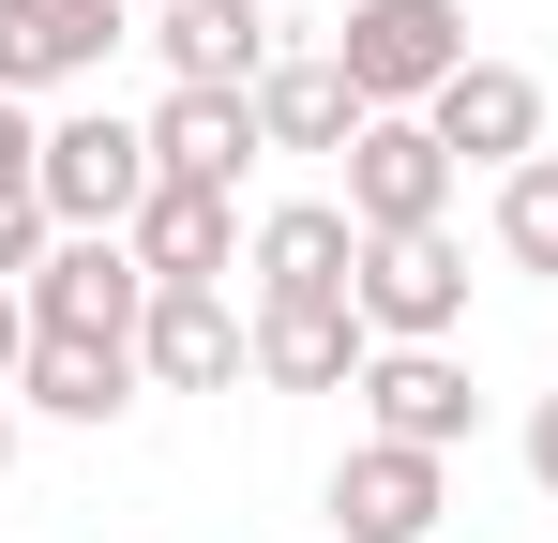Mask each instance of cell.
<instances>
[{
  "label": "cell",
  "mask_w": 558,
  "mask_h": 543,
  "mask_svg": "<svg viewBox=\"0 0 558 543\" xmlns=\"http://www.w3.org/2000/svg\"><path fill=\"white\" fill-rule=\"evenodd\" d=\"M332 61H348V90H363V106H438L483 46H468V0H348Z\"/></svg>",
  "instance_id": "6da1fadb"
},
{
  "label": "cell",
  "mask_w": 558,
  "mask_h": 543,
  "mask_svg": "<svg viewBox=\"0 0 558 543\" xmlns=\"http://www.w3.org/2000/svg\"><path fill=\"white\" fill-rule=\"evenodd\" d=\"M453 152H438V121H423V106H377L363 136H348V181H332V196H348V227H363V242H392V227H453Z\"/></svg>",
  "instance_id": "7a4b0ae2"
},
{
  "label": "cell",
  "mask_w": 558,
  "mask_h": 543,
  "mask_svg": "<svg viewBox=\"0 0 558 543\" xmlns=\"http://www.w3.org/2000/svg\"><path fill=\"white\" fill-rule=\"evenodd\" d=\"M348 302H363L377 348H453V333H468V242H453V227H392V242H363Z\"/></svg>",
  "instance_id": "3957f363"
},
{
  "label": "cell",
  "mask_w": 558,
  "mask_h": 543,
  "mask_svg": "<svg viewBox=\"0 0 558 543\" xmlns=\"http://www.w3.org/2000/svg\"><path fill=\"white\" fill-rule=\"evenodd\" d=\"M31 333H92V348H136L151 333V257L121 227H61L46 272H31Z\"/></svg>",
  "instance_id": "277c9868"
},
{
  "label": "cell",
  "mask_w": 558,
  "mask_h": 543,
  "mask_svg": "<svg viewBox=\"0 0 558 543\" xmlns=\"http://www.w3.org/2000/svg\"><path fill=\"white\" fill-rule=\"evenodd\" d=\"M151 121H121V106H61L46 121V212L61 227H136L151 212Z\"/></svg>",
  "instance_id": "5b68a950"
},
{
  "label": "cell",
  "mask_w": 558,
  "mask_h": 543,
  "mask_svg": "<svg viewBox=\"0 0 558 543\" xmlns=\"http://www.w3.org/2000/svg\"><path fill=\"white\" fill-rule=\"evenodd\" d=\"M348 393H363V438H408V452H468V423H483L468 348H377Z\"/></svg>",
  "instance_id": "8992f818"
},
{
  "label": "cell",
  "mask_w": 558,
  "mask_h": 543,
  "mask_svg": "<svg viewBox=\"0 0 558 543\" xmlns=\"http://www.w3.org/2000/svg\"><path fill=\"white\" fill-rule=\"evenodd\" d=\"M438 514H453V452L348 438V468H332V543H423Z\"/></svg>",
  "instance_id": "52a82bcc"
},
{
  "label": "cell",
  "mask_w": 558,
  "mask_h": 543,
  "mask_svg": "<svg viewBox=\"0 0 558 543\" xmlns=\"http://www.w3.org/2000/svg\"><path fill=\"white\" fill-rule=\"evenodd\" d=\"M136 31V0H0V90L31 106V90H76L106 76V46Z\"/></svg>",
  "instance_id": "ba28073f"
},
{
  "label": "cell",
  "mask_w": 558,
  "mask_h": 543,
  "mask_svg": "<svg viewBox=\"0 0 558 543\" xmlns=\"http://www.w3.org/2000/svg\"><path fill=\"white\" fill-rule=\"evenodd\" d=\"M423 121H438V152H453V167H483V181H513V167H529V152H544V76H529V61H468V76L438 90Z\"/></svg>",
  "instance_id": "9c48e42d"
},
{
  "label": "cell",
  "mask_w": 558,
  "mask_h": 543,
  "mask_svg": "<svg viewBox=\"0 0 558 543\" xmlns=\"http://www.w3.org/2000/svg\"><path fill=\"white\" fill-rule=\"evenodd\" d=\"M242 272H257V302H348V272H363V227H348V196H287L242 227Z\"/></svg>",
  "instance_id": "30bf717a"
},
{
  "label": "cell",
  "mask_w": 558,
  "mask_h": 543,
  "mask_svg": "<svg viewBox=\"0 0 558 543\" xmlns=\"http://www.w3.org/2000/svg\"><path fill=\"white\" fill-rule=\"evenodd\" d=\"M136 362H151L167 393H242V377H257V317H242L227 287H151Z\"/></svg>",
  "instance_id": "8fae6325"
},
{
  "label": "cell",
  "mask_w": 558,
  "mask_h": 543,
  "mask_svg": "<svg viewBox=\"0 0 558 543\" xmlns=\"http://www.w3.org/2000/svg\"><path fill=\"white\" fill-rule=\"evenodd\" d=\"M151 46H167V90H257L287 61V46H272V0H167Z\"/></svg>",
  "instance_id": "7c38bea8"
},
{
  "label": "cell",
  "mask_w": 558,
  "mask_h": 543,
  "mask_svg": "<svg viewBox=\"0 0 558 543\" xmlns=\"http://www.w3.org/2000/svg\"><path fill=\"white\" fill-rule=\"evenodd\" d=\"M121 242L151 257V287H227V257H242V196H227V181H151V212H136Z\"/></svg>",
  "instance_id": "4fadbf2b"
},
{
  "label": "cell",
  "mask_w": 558,
  "mask_h": 543,
  "mask_svg": "<svg viewBox=\"0 0 558 543\" xmlns=\"http://www.w3.org/2000/svg\"><path fill=\"white\" fill-rule=\"evenodd\" d=\"M257 152H272L257 90H167V106H151V167H167V181H227V196H242Z\"/></svg>",
  "instance_id": "5bb4252c"
},
{
  "label": "cell",
  "mask_w": 558,
  "mask_h": 543,
  "mask_svg": "<svg viewBox=\"0 0 558 543\" xmlns=\"http://www.w3.org/2000/svg\"><path fill=\"white\" fill-rule=\"evenodd\" d=\"M363 362H377L363 302H257V377L272 393H348Z\"/></svg>",
  "instance_id": "9a60e30c"
},
{
  "label": "cell",
  "mask_w": 558,
  "mask_h": 543,
  "mask_svg": "<svg viewBox=\"0 0 558 543\" xmlns=\"http://www.w3.org/2000/svg\"><path fill=\"white\" fill-rule=\"evenodd\" d=\"M257 121H272V152H332V167H348V136H363L377 106L348 90V61H332V46H287L272 76H257Z\"/></svg>",
  "instance_id": "2e32d148"
},
{
  "label": "cell",
  "mask_w": 558,
  "mask_h": 543,
  "mask_svg": "<svg viewBox=\"0 0 558 543\" xmlns=\"http://www.w3.org/2000/svg\"><path fill=\"white\" fill-rule=\"evenodd\" d=\"M136 377H151V362H136V348H92V333H31V362H15V393H31L46 423H121Z\"/></svg>",
  "instance_id": "e0dca14e"
},
{
  "label": "cell",
  "mask_w": 558,
  "mask_h": 543,
  "mask_svg": "<svg viewBox=\"0 0 558 543\" xmlns=\"http://www.w3.org/2000/svg\"><path fill=\"white\" fill-rule=\"evenodd\" d=\"M498 257L558 287V152H529V167L498 181Z\"/></svg>",
  "instance_id": "ac0fdd59"
},
{
  "label": "cell",
  "mask_w": 558,
  "mask_h": 543,
  "mask_svg": "<svg viewBox=\"0 0 558 543\" xmlns=\"http://www.w3.org/2000/svg\"><path fill=\"white\" fill-rule=\"evenodd\" d=\"M46 242H61L46 181H15V196H0V287H31V272H46Z\"/></svg>",
  "instance_id": "d6986e66"
},
{
  "label": "cell",
  "mask_w": 558,
  "mask_h": 543,
  "mask_svg": "<svg viewBox=\"0 0 558 543\" xmlns=\"http://www.w3.org/2000/svg\"><path fill=\"white\" fill-rule=\"evenodd\" d=\"M15 181H46V121H31V106L0 90V196H15Z\"/></svg>",
  "instance_id": "ffe728a7"
},
{
  "label": "cell",
  "mask_w": 558,
  "mask_h": 543,
  "mask_svg": "<svg viewBox=\"0 0 558 543\" xmlns=\"http://www.w3.org/2000/svg\"><path fill=\"white\" fill-rule=\"evenodd\" d=\"M15 362H31V287H0V393H15Z\"/></svg>",
  "instance_id": "44dd1931"
},
{
  "label": "cell",
  "mask_w": 558,
  "mask_h": 543,
  "mask_svg": "<svg viewBox=\"0 0 558 543\" xmlns=\"http://www.w3.org/2000/svg\"><path fill=\"white\" fill-rule=\"evenodd\" d=\"M529 483H544V498H558V393H544V408H529Z\"/></svg>",
  "instance_id": "7402d4cb"
},
{
  "label": "cell",
  "mask_w": 558,
  "mask_h": 543,
  "mask_svg": "<svg viewBox=\"0 0 558 543\" xmlns=\"http://www.w3.org/2000/svg\"><path fill=\"white\" fill-rule=\"evenodd\" d=\"M0 468H15V393H0Z\"/></svg>",
  "instance_id": "603a6c76"
},
{
  "label": "cell",
  "mask_w": 558,
  "mask_h": 543,
  "mask_svg": "<svg viewBox=\"0 0 558 543\" xmlns=\"http://www.w3.org/2000/svg\"><path fill=\"white\" fill-rule=\"evenodd\" d=\"M136 15H167V0H136Z\"/></svg>",
  "instance_id": "cb8c5ba5"
}]
</instances>
